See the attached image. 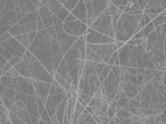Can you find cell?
Wrapping results in <instances>:
<instances>
[{
    "instance_id": "obj_1",
    "label": "cell",
    "mask_w": 166,
    "mask_h": 124,
    "mask_svg": "<svg viewBox=\"0 0 166 124\" xmlns=\"http://www.w3.org/2000/svg\"><path fill=\"white\" fill-rule=\"evenodd\" d=\"M71 14L77 20L81 21L82 23H85V21H86V7H85V3L83 0H79L78 1L77 5L73 8Z\"/></svg>"
},
{
    "instance_id": "obj_2",
    "label": "cell",
    "mask_w": 166,
    "mask_h": 124,
    "mask_svg": "<svg viewBox=\"0 0 166 124\" xmlns=\"http://www.w3.org/2000/svg\"><path fill=\"white\" fill-rule=\"evenodd\" d=\"M32 85L35 89V92H37V96H48L49 90H50V83H46V82H42V81H37V80H32Z\"/></svg>"
},
{
    "instance_id": "obj_3",
    "label": "cell",
    "mask_w": 166,
    "mask_h": 124,
    "mask_svg": "<svg viewBox=\"0 0 166 124\" xmlns=\"http://www.w3.org/2000/svg\"><path fill=\"white\" fill-rule=\"evenodd\" d=\"M0 18L4 19V20L10 21V23H12L14 25L18 24V19H17V12L15 10H10L7 8H4L0 12Z\"/></svg>"
},
{
    "instance_id": "obj_4",
    "label": "cell",
    "mask_w": 166,
    "mask_h": 124,
    "mask_svg": "<svg viewBox=\"0 0 166 124\" xmlns=\"http://www.w3.org/2000/svg\"><path fill=\"white\" fill-rule=\"evenodd\" d=\"M14 68L19 72V74L24 78H30V74H29L28 67H27V64L25 63V61L23 59H21V61L19 62L17 65L14 66Z\"/></svg>"
},
{
    "instance_id": "obj_5",
    "label": "cell",
    "mask_w": 166,
    "mask_h": 124,
    "mask_svg": "<svg viewBox=\"0 0 166 124\" xmlns=\"http://www.w3.org/2000/svg\"><path fill=\"white\" fill-rule=\"evenodd\" d=\"M46 6L49 8V10L51 12V14L55 15L61 7H62V4L59 3L57 0H51V1H49L48 3H47Z\"/></svg>"
},
{
    "instance_id": "obj_6",
    "label": "cell",
    "mask_w": 166,
    "mask_h": 124,
    "mask_svg": "<svg viewBox=\"0 0 166 124\" xmlns=\"http://www.w3.org/2000/svg\"><path fill=\"white\" fill-rule=\"evenodd\" d=\"M165 8H166V5H159V6H154V7H150V8H144L142 12L145 15H148V14L160 15L162 12H164Z\"/></svg>"
},
{
    "instance_id": "obj_7",
    "label": "cell",
    "mask_w": 166,
    "mask_h": 124,
    "mask_svg": "<svg viewBox=\"0 0 166 124\" xmlns=\"http://www.w3.org/2000/svg\"><path fill=\"white\" fill-rule=\"evenodd\" d=\"M165 21H166V12L164 10V12H162L160 15H158V16L152 21V23H153V25H154V27H157V26H159V25L164 24Z\"/></svg>"
},
{
    "instance_id": "obj_8",
    "label": "cell",
    "mask_w": 166,
    "mask_h": 124,
    "mask_svg": "<svg viewBox=\"0 0 166 124\" xmlns=\"http://www.w3.org/2000/svg\"><path fill=\"white\" fill-rule=\"evenodd\" d=\"M155 29V27H154V25H153V23L152 22H150L148 24H146L145 26L143 27V28H141L140 29V32H141V34H142V37L143 38H148V36L150 35L151 34V32H152L153 30Z\"/></svg>"
},
{
    "instance_id": "obj_9",
    "label": "cell",
    "mask_w": 166,
    "mask_h": 124,
    "mask_svg": "<svg viewBox=\"0 0 166 124\" xmlns=\"http://www.w3.org/2000/svg\"><path fill=\"white\" fill-rule=\"evenodd\" d=\"M111 67H112V66L108 65V64H105V66H104V68H103V70L101 71V74L98 76V78H99V81L101 83L103 82V81L105 80L106 78H107V76L109 74V72L111 71Z\"/></svg>"
},
{
    "instance_id": "obj_10",
    "label": "cell",
    "mask_w": 166,
    "mask_h": 124,
    "mask_svg": "<svg viewBox=\"0 0 166 124\" xmlns=\"http://www.w3.org/2000/svg\"><path fill=\"white\" fill-rule=\"evenodd\" d=\"M37 15L41 17V19L43 20V19L47 18V17H50L52 14H51V12L46 5H42L40 8H37Z\"/></svg>"
},
{
    "instance_id": "obj_11",
    "label": "cell",
    "mask_w": 166,
    "mask_h": 124,
    "mask_svg": "<svg viewBox=\"0 0 166 124\" xmlns=\"http://www.w3.org/2000/svg\"><path fill=\"white\" fill-rule=\"evenodd\" d=\"M15 38H16V39L18 40V42H20V44H22V46L24 47L25 49H27V48L29 47L28 39H27V33L20 34V35H17V36H15Z\"/></svg>"
},
{
    "instance_id": "obj_12",
    "label": "cell",
    "mask_w": 166,
    "mask_h": 124,
    "mask_svg": "<svg viewBox=\"0 0 166 124\" xmlns=\"http://www.w3.org/2000/svg\"><path fill=\"white\" fill-rule=\"evenodd\" d=\"M114 39L115 42H127L128 40L130 39L127 35L124 33V32H120V31H114Z\"/></svg>"
},
{
    "instance_id": "obj_13",
    "label": "cell",
    "mask_w": 166,
    "mask_h": 124,
    "mask_svg": "<svg viewBox=\"0 0 166 124\" xmlns=\"http://www.w3.org/2000/svg\"><path fill=\"white\" fill-rule=\"evenodd\" d=\"M69 14H70V12H68V10L65 9V8L62 6V7H61L60 9H59L58 12H57L56 14H55V16H56L57 18H58L59 20H60L61 22L63 23V21H65V19L67 18V16H68V15H69ZM53 15H54V14H53Z\"/></svg>"
},
{
    "instance_id": "obj_14",
    "label": "cell",
    "mask_w": 166,
    "mask_h": 124,
    "mask_svg": "<svg viewBox=\"0 0 166 124\" xmlns=\"http://www.w3.org/2000/svg\"><path fill=\"white\" fill-rule=\"evenodd\" d=\"M0 97H1V100H2V104H3V106H5V108L7 109L8 111H10V109H12V106H14V102H12L10 99H8L7 97H5L3 94H0Z\"/></svg>"
},
{
    "instance_id": "obj_15",
    "label": "cell",
    "mask_w": 166,
    "mask_h": 124,
    "mask_svg": "<svg viewBox=\"0 0 166 124\" xmlns=\"http://www.w3.org/2000/svg\"><path fill=\"white\" fill-rule=\"evenodd\" d=\"M3 95L5 96V97H7L8 99H10L15 104V101H16V98H15V90H14V89L6 88L5 91H4V93H3Z\"/></svg>"
},
{
    "instance_id": "obj_16",
    "label": "cell",
    "mask_w": 166,
    "mask_h": 124,
    "mask_svg": "<svg viewBox=\"0 0 166 124\" xmlns=\"http://www.w3.org/2000/svg\"><path fill=\"white\" fill-rule=\"evenodd\" d=\"M148 95V93H146V91L144 90V88L143 89H141V90H139L138 91L137 93L135 94V96H134V99H136L137 101H139V102H141L142 100L145 98V96Z\"/></svg>"
},
{
    "instance_id": "obj_17",
    "label": "cell",
    "mask_w": 166,
    "mask_h": 124,
    "mask_svg": "<svg viewBox=\"0 0 166 124\" xmlns=\"http://www.w3.org/2000/svg\"><path fill=\"white\" fill-rule=\"evenodd\" d=\"M95 53L91 51L88 47L85 46V60L86 61H93V57H95Z\"/></svg>"
},
{
    "instance_id": "obj_18",
    "label": "cell",
    "mask_w": 166,
    "mask_h": 124,
    "mask_svg": "<svg viewBox=\"0 0 166 124\" xmlns=\"http://www.w3.org/2000/svg\"><path fill=\"white\" fill-rule=\"evenodd\" d=\"M8 119H10V121L12 124H21L23 122V121L21 120V119L19 118L17 115H15L14 113H12V112L8 113Z\"/></svg>"
},
{
    "instance_id": "obj_19",
    "label": "cell",
    "mask_w": 166,
    "mask_h": 124,
    "mask_svg": "<svg viewBox=\"0 0 166 124\" xmlns=\"http://www.w3.org/2000/svg\"><path fill=\"white\" fill-rule=\"evenodd\" d=\"M0 55H1V56L3 57V58L5 59L6 61H8L12 57V55L10 54V53L8 52L7 50H5V49H4L3 47L1 46V44H0Z\"/></svg>"
},
{
    "instance_id": "obj_20",
    "label": "cell",
    "mask_w": 166,
    "mask_h": 124,
    "mask_svg": "<svg viewBox=\"0 0 166 124\" xmlns=\"http://www.w3.org/2000/svg\"><path fill=\"white\" fill-rule=\"evenodd\" d=\"M115 117H118V118H129V117H131V114L128 111H126L124 108H122L118 112H116Z\"/></svg>"
},
{
    "instance_id": "obj_21",
    "label": "cell",
    "mask_w": 166,
    "mask_h": 124,
    "mask_svg": "<svg viewBox=\"0 0 166 124\" xmlns=\"http://www.w3.org/2000/svg\"><path fill=\"white\" fill-rule=\"evenodd\" d=\"M107 7H108V10H109V15H110V17H112V16H114V15L118 14V6H115V5H114V4H112L111 2H109V3H108Z\"/></svg>"
},
{
    "instance_id": "obj_22",
    "label": "cell",
    "mask_w": 166,
    "mask_h": 124,
    "mask_svg": "<svg viewBox=\"0 0 166 124\" xmlns=\"http://www.w3.org/2000/svg\"><path fill=\"white\" fill-rule=\"evenodd\" d=\"M12 77H6V76H2L1 78H0V83H1L2 85H4V86L7 88L8 86H10V84L12 83Z\"/></svg>"
},
{
    "instance_id": "obj_23",
    "label": "cell",
    "mask_w": 166,
    "mask_h": 124,
    "mask_svg": "<svg viewBox=\"0 0 166 124\" xmlns=\"http://www.w3.org/2000/svg\"><path fill=\"white\" fill-rule=\"evenodd\" d=\"M115 114H116V112H115V108H113V106H108V109H107V117H108V119H113L114 117H115Z\"/></svg>"
},
{
    "instance_id": "obj_24",
    "label": "cell",
    "mask_w": 166,
    "mask_h": 124,
    "mask_svg": "<svg viewBox=\"0 0 166 124\" xmlns=\"http://www.w3.org/2000/svg\"><path fill=\"white\" fill-rule=\"evenodd\" d=\"M21 59H22V57H20V56H12L7 62L12 66V67H14L15 65H17V64H18L19 62L21 61Z\"/></svg>"
},
{
    "instance_id": "obj_25",
    "label": "cell",
    "mask_w": 166,
    "mask_h": 124,
    "mask_svg": "<svg viewBox=\"0 0 166 124\" xmlns=\"http://www.w3.org/2000/svg\"><path fill=\"white\" fill-rule=\"evenodd\" d=\"M43 23H44L45 28H49V27H51V26H54V25H53V21H52L51 16L47 17V18H45V19H43Z\"/></svg>"
},
{
    "instance_id": "obj_26",
    "label": "cell",
    "mask_w": 166,
    "mask_h": 124,
    "mask_svg": "<svg viewBox=\"0 0 166 124\" xmlns=\"http://www.w3.org/2000/svg\"><path fill=\"white\" fill-rule=\"evenodd\" d=\"M129 100H130V98H128L127 96H126V97H122V98H120V99L116 100V104H118V106H120V108H124L126 104H128Z\"/></svg>"
},
{
    "instance_id": "obj_27",
    "label": "cell",
    "mask_w": 166,
    "mask_h": 124,
    "mask_svg": "<svg viewBox=\"0 0 166 124\" xmlns=\"http://www.w3.org/2000/svg\"><path fill=\"white\" fill-rule=\"evenodd\" d=\"M8 119V115L4 113L2 110H0V124H5Z\"/></svg>"
},
{
    "instance_id": "obj_28",
    "label": "cell",
    "mask_w": 166,
    "mask_h": 124,
    "mask_svg": "<svg viewBox=\"0 0 166 124\" xmlns=\"http://www.w3.org/2000/svg\"><path fill=\"white\" fill-rule=\"evenodd\" d=\"M12 37V35L10 34V32H5V33L3 34V35L0 37V44H2V42H6L7 39H10V38Z\"/></svg>"
},
{
    "instance_id": "obj_29",
    "label": "cell",
    "mask_w": 166,
    "mask_h": 124,
    "mask_svg": "<svg viewBox=\"0 0 166 124\" xmlns=\"http://www.w3.org/2000/svg\"><path fill=\"white\" fill-rule=\"evenodd\" d=\"M15 104H16L18 108L22 109V110H26V106H25V104L22 101V100H16V101H15Z\"/></svg>"
},
{
    "instance_id": "obj_30",
    "label": "cell",
    "mask_w": 166,
    "mask_h": 124,
    "mask_svg": "<svg viewBox=\"0 0 166 124\" xmlns=\"http://www.w3.org/2000/svg\"><path fill=\"white\" fill-rule=\"evenodd\" d=\"M76 20V18L75 17L73 16V15L70 12L69 15L67 16V18L65 19V21H63V23H69V22H73V21H75Z\"/></svg>"
},
{
    "instance_id": "obj_31",
    "label": "cell",
    "mask_w": 166,
    "mask_h": 124,
    "mask_svg": "<svg viewBox=\"0 0 166 124\" xmlns=\"http://www.w3.org/2000/svg\"><path fill=\"white\" fill-rule=\"evenodd\" d=\"M51 18H52V21H53V25H58V24H62V22H61L60 20H59L58 18H57L55 15H51Z\"/></svg>"
},
{
    "instance_id": "obj_32",
    "label": "cell",
    "mask_w": 166,
    "mask_h": 124,
    "mask_svg": "<svg viewBox=\"0 0 166 124\" xmlns=\"http://www.w3.org/2000/svg\"><path fill=\"white\" fill-rule=\"evenodd\" d=\"M10 26H0V37H1L5 32H7L10 30Z\"/></svg>"
},
{
    "instance_id": "obj_33",
    "label": "cell",
    "mask_w": 166,
    "mask_h": 124,
    "mask_svg": "<svg viewBox=\"0 0 166 124\" xmlns=\"http://www.w3.org/2000/svg\"><path fill=\"white\" fill-rule=\"evenodd\" d=\"M12 66L10 65L8 62H6L5 64L3 65V68H2V70H3V72H5V71H8V70H10V68H12Z\"/></svg>"
},
{
    "instance_id": "obj_34",
    "label": "cell",
    "mask_w": 166,
    "mask_h": 124,
    "mask_svg": "<svg viewBox=\"0 0 166 124\" xmlns=\"http://www.w3.org/2000/svg\"><path fill=\"white\" fill-rule=\"evenodd\" d=\"M125 44L126 42H115V46H116V49H120L122 48V47H124L125 46Z\"/></svg>"
},
{
    "instance_id": "obj_35",
    "label": "cell",
    "mask_w": 166,
    "mask_h": 124,
    "mask_svg": "<svg viewBox=\"0 0 166 124\" xmlns=\"http://www.w3.org/2000/svg\"><path fill=\"white\" fill-rule=\"evenodd\" d=\"M3 9V7H1V6H0V12H1V10Z\"/></svg>"
},
{
    "instance_id": "obj_36",
    "label": "cell",
    "mask_w": 166,
    "mask_h": 124,
    "mask_svg": "<svg viewBox=\"0 0 166 124\" xmlns=\"http://www.w3.org/2000/svg\"><path fill=\"white\" fill-rule=\"evenodd\" d=\"M90 124H97V123H95V121H93V122H91Z\"/></svg>"
},
{
    "instance_id": "obj_37",
    "label": "cell",
    "mask_w": 166,
    "mask_h": 124,
    "mask_svg": "<svg viewBox=\"0 0 166 124\" xmlns=\"http://www.w3.org/2000/svg\"><path fill=\"white\" fill-rule=\"evenodd\" d=\"M21 124H27V123H25V122H22V123H21Z\"/></svg>"
},
{
    "instance_id": "obj_38",
    "label": "cell",
    "mask_w": 166,
    "mask_h": 124,
    "mask_svg": "<svg viewBox=\"0 0 166 124\" xmlns=\"http://www.w3.org/2000/svg\"><path fill=\"white\" fill-rule=\"evenodd\" d=\"M47 1H48V2H49V1H51V0H47Z\"/></svg>"
}]
</instances>
